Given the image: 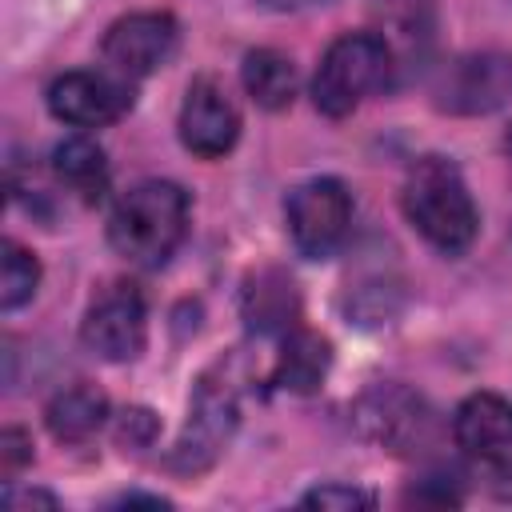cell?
Here are the masks:
<instances>
[{
	"label": "cell",
	"instance_id": "cell-1",
	"mask_svg": "<svg viewBox=\"0 0 512 512\" xmlns=\"http://www.w3.org/2000/svg\"><path fill=\"white\" fill-rule=\"evenodd\" d=\"M400 204H404L408 224L444 256L468 252L480 232L476 200H472L460 168L444 156H424L408 168Z\"/></svg>",
	"mask_w": 512,
	"mask_h": 512
},
{
	"label": "cell",
	"instance_id": "cell-2",
	"mask_svg": "<svg viewBox=\"0 0 512 512\" xmlns=\"http://www.w3.org/2000/svg\"><path fill=\"white\" fill-rule=\"evenodd\" d=\"M188 236V192L172 180H140L108 216V244L116 256L160 268Z\"/></svg>",
	"mask_w": 512,
	"mask_h": 512
},
{
	"label": "cell",
	"instance_id": "cell-3",
	"mask_svg": "<svg viewBox=\"0 0 512 512\" xmlns=\"http://www.w3.org/2000/svg\"><path fill=\"white\" fill-rule=\"evenodd\" d=\"M392 76V48L376 32H344L328 44L320 56V68L312 76V104L340 120L360 108L364 96L380 92Z\"/></svg>",
	"mask_w": 512,
	"mask_h": 512
},
{
	"label": "cell",
	"instance_id": "cell-4",
	"mask_svg": "<svg viewBox=\"0 0 512 512\" xmlns=\"http://www.w3.org/2000/svg\"><path fill=\"white\" fill-rule=\"evenodd\" d=\"M240 424V404H236V384H228V376H200L192 404H188V420L176 436V448L168 452V468L176 476H200L208 472L224 444L232 440Z\"/></svg>",
	"mask_w": 512,
	"mask_h": 512
},
{
	"label": "cell",
	"instance_id": "cell-5",
	"mask_svg": "<svg viewBox=\"0 0 512 512\" xmlns=\"http://www.w3.org/2000/svg\"><path fill=\"white\" fill-rule=\"evenodd\" d=\"M284 220H288L292 248L304 260H328L348 236L352 196L336 176H312L288 192Z\"/></svg>",
	"mask_w": 512,
	"mask_h": 512
},
{
	"label": "cell",
	"instance_id": "cell-6",
	"mask_svg": "<svg viewBox=\"0 0 512 512\" xmlns=\"http://www.w3.org/2000/svg\"><path fill=\"white\" fill-rule=\"evenodd\" d=\"M148 340V308L136 284H108L80 320V344L112 364L136 360Z\"/></svg>",
	"mask_w": 512,
	"mask_h": 512
},
{
	"label": "cell",
	"instance_id": "cell-7",
	"mask_svg": "<svg viewBox=\"0 0 512 512\" xmlns=\"http://www.w3.org/2000/svg\"><path fill=\"white\" fill-rule=\"evenodd\" d=\"M176 44H180V24L172 12H128L104 32L100 56L108 72L124 80H144L172 60Z\"/></svg>",
	"mask_w": 512,
	"mask_h": 512
},
{
	"label": "cell",
	"instance_id": "cell-8",
	"mask_svg": "<svg viewBox=\"0 0 512 512\" xmlns=\"http://www.w3.org/2000/svg\"><path fill=\"white\" fill-rule=\"evenodd\" d=\"M512 96V56L504 52H468L452 60L436 80V108L452 116L496 112Z\"/></svg>",
	"mask_w": 512,
	"mask_h": 512
},
{
	"label": "cell",
	"instance_id": "cell-9",
	"mask_svg": "<svg viewBox=\"0 0 512 512\" xmlns=\"http://www.w3.org/2000/svg\"><path fill=\"white\" fill-rule=\"evenodd\" d=\"M132 108V88L116 72H64L48 84V112L72 128H104L116 124Z\"/></svg>",
	"mask_w": 512,
	"mask_h": 512
},
{
	"label": "cell",
	"instance_id": "cell-10",
	"mask_svg": "<svg viewBox=\"0 0 512 512\" xmlns=\"http://www.w3.org/2000/svg\"><path fill=\"white\" fill-rule=\"evenodd\" d=\"M180 144L200 160H220L240 140V112L216 76H196L180 104Z\"/></svg>",
	"mask_w": 512,
	"mask_h": 512
},
{
	"label": "cell",
	"instance_id": "cell-11",
	"mask_svg": "<svg viewBox=\"0 0 512 512\" xmlns=\"http://www.w3.org/2000/svg\"><path fill=\"white\" fill-rule=\"evenodd\" d=\"M352 420L360 428V436L384 444L388 452H412L416 444H424L428 436V404L408 392L404 384H376L368 388L356 408H352Z\"/></svg>",
	"mask_w": 512,
	"mask_h": 512
},
{
	"label": "cell",
	"instance_id": "cell-12",
	"mask_svg": "<svg viewBox=\"0 0 512 512\" xmlns=\"http://www.w3.org/2000/svg\"><path fill=\"white\" fill-rule=\"evenodd\" d=\"M452 440L464 456L492 464L512 456V400L500 392H472L452 416Z\"/></svg>",
	"mask_w": 512,
	"mask_h": 512
},
{
	"label": "cell",
	"instance_id": "cell-13",
	"mask_svg": "<svg viewBox=\"0 0 512 512\" xmlns=\"http://www.w3.org/2000/svg\"><path fill=\"white\" fill-rule=\"evenodd\" d=\"M104 420H108V396L88 380L60 388L44 408V424L60 444H80V440L96 436L104 428Z\"/></svg>",
	"mask_w": 512,
	"mask_h": 512
},
{
	"label": "cell",
	"instance_id": "cell-14",
	"mask_svg": "<svg viewBox=\"0 0 512 512\" xmlns=\"http://www.w3.org/2000/svg\"><path fill=\"white\" fill-rule=\"evenodd\" d=\"M300 316V296L296 284L276 272V268H260L248 276L244 284V320L256 332H292Z\"/></svg>",
	"mask_w": 512,
	"mask_h": 512
},
{
	"label": "cell",
	"instance_id": "cell-15",
	"mask_svg": "<svg viewBox=\"0 0 512 512\" xmlns=\"http://www.w3.org/2000/svg\"><path fill=\"white\" fill-rule=\"evenodd\" d=\"M328 364H332V344L320 332L292 328L284 332L280 356L272 364V384L284 392H316L320 380L328 376Z\"/></svg>",
	"mask_w": 512,
	"mask_h": 512
},
{
	"label": "cell",
	"instance_id": "cell-16",
	"mask_svg": "<svg viewBox=\"0 0 512 512\" xmlns=\"http://www.w3.org/2000/svg\"><path fill=\"white\" fill-rule=\"evenodd\" d=\"M240 80H244V92L268 112L288 108L296 96V68L276 48H252L240 64Z\"/></svg>",
	"mask_w": 512,
	"mask_h": 512
},
{
	"label": "cell",
	"instance_id": "cell-17",
	"mask_svg": "<svg viewBox=\"0 0 512 512\" xmlns=\"http://www.w3.org/2000/svg\"><path fill=\"white\" fill-rule=\"evenodd\" d=\"M52 172L84 200H96L108 188V156L92 136H64L52 148Z\"/></svg>",
	"mask_w": 512,
	"mask_h": 512
},
{
	"label": "cell",
	"instance_id": "cell-18",
	"mask_svg": "<svg viewBox=\"0 0 512 512\" xmlns=\"http://www.w3.org/2000/svg\"><path fill=\"white\" fill-rule=\"evenodd\" d=\"M36 288H40V260L24 244L4 240L0 244V308L16 312L36 296Z\"/></svg>",
	"mask_w": 512,
	"mask_h": 512
},
{
	"label": "cell",
	"instance_id": "cell-19",
	"mask_svg": "<svg viewBox=\"0 0 512 512\" xmlns=\"http://www.w3.org/2000/svg\"><path fill=\"white\" fill-rule=\"evenodd\" d=\"M304 508H340V512H352V508H372L376 504V496L372 492H364V488H352V484H320V488H312V492H304V500H300Z\"/></svg>",
	"mask_w": 512,
	"mask_h": 512
},
{
	"label": "cell",
	"instance_id": "cell-20",
	"mask_svg": "<svg viewBox=\"0 0 512 512\" xmlns=\"http://www.w3.org/2000/svg\"><path fill=\"white\" fill-rule=\"evenodd\" d=\"M152 436H156V416L148 412V408H124L120 412V420H116V444L128 452H140V448H148L152 444Z\"/></svg>",
	"mask_w": 512,
	"mask_h": 512
},
{
	"label": "cell",
	"instance_id": "cell-21",
	"mask_svg": "<svg viewBox=\"0 0 512 512\" xmlns=\"http://www.w3.org/2000/svg\"><path fill=\"white\" fill-rule=\"evenodd\" d=\"M24 464H32V436L24 428H4L0 432V472H4V480L12 484V476Z\"/></svg>",
	"mask_w": 512,
	"mask_h": 512
},
{
	"label": "cell",
	"instance_id": "cell-22",
	"mask_svg": "<svg viewBox=\"0 0 512 512\" xmlns=\"http://www.w3.org/2000/svg\"><path fill=\"white\" fill-rule=\"evenodd\" d=\"M488 488H492L496 500H508L512 504V456L488 464Z\"/></svg>",
	"mask_w": 512,
	"mask_h": 512
},
{
	"label": "cell",
	"instance_id": "cell-23",
	"mask_svg": "<svg viewBox=\"0 0 512 512\" xmlns=\"http://www.w3.org/2000/svg\"><path fill=\"white\" fill-rule=\"evenodd\" d=\"M32 504H48V508H56V496H48V492H8V496H4V508H8V512L32 508Z\"/></svg>",
	"mask_w": 512,
	"mask_h": 512
},
{
	"label": "cell",
	"instance_id": "cell-24",
	"mask_svg": "<svg viewBox=\"0 0 512 512\" xmlns=\"http://www.w3.org/2000/svg\"><path fill=\"white\" fill-rule=\"evenodd\" d=\"M264 8L272 12H304V8H320V4H332V0H260Z\"/></svg>",
	"mask_w": 512,
	"mask_h": 512
}]
</instances>
